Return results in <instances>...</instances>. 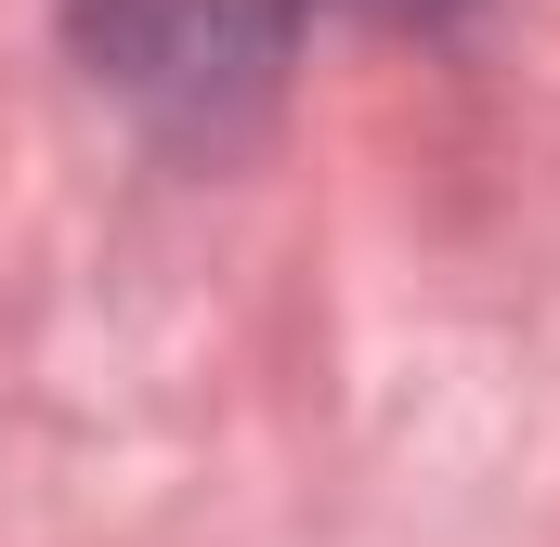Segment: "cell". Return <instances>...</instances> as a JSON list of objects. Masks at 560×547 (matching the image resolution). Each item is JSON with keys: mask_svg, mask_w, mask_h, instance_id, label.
<instances>
[{"mask_svg": "<svg viewBox=\"0 0 560 547\" xmlns=\"http://www.w3.org/2000/svg\"><path fill=\"white\" fill-rule=\"evenodd\" d=\"M313 13H456V0H66V39L143 131L222 143L275 105Z\"/></svg>", "mask_w": 560, "mask_h": 547, "instance_id": "1", "label": "cell"}]
</instances>
